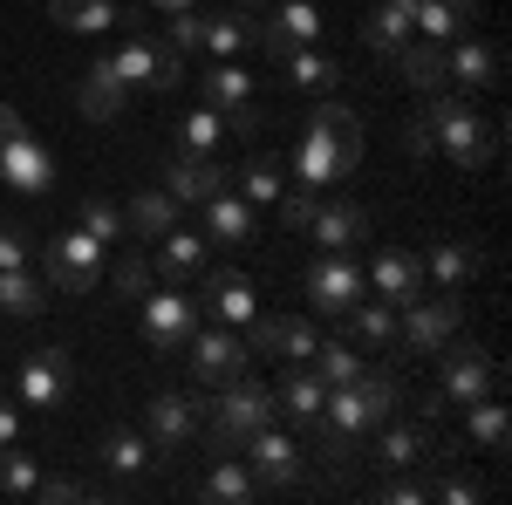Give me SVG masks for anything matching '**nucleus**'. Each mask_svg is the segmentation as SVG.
Masks as SVG:
<instances>
[{"instance_id":"6e6d98bb","label":"nucleus","mask_w":512,"mask_h":505,"mask_svg":"<svg viewBox=\"0 0 512 505\" xmlns=\"http://www.w3.org/2000/svg\"><path fill=\"white\" fill-rule=\"evenodd\" d=\"M437 499H451V505H478L485 492H478L472 478H451V485H437Z\"/></svg>"},{"instance_id":"de8ad7c7","label":"nucleus","mask_w":512,"mask_h":505,"mask_svg":"<svg viewBox=\"0 0 512 505\" xmlns=\"http://www.w3.org/2000/svg\"><path fill=\"white\" fill-rule=\"evenodd\" d=\"M226 137V117L212 110V103H198L192 110V123H185V151H198V157H212V144Z\"/></svg>"},{"instance_id":"f704fd0d","label":"nucleus","mask_w":512,"mask_h":505,"mask_svg":"<svg viewBox=\"0 0 512 505\" xmlns=\"http://www.w3.org/2000/svg\"><path fill=\"white\" fill-rule=\"evenodd\" d=\"M96 451H103V465H110V471H123V478L151 465V437H144V430H130V424H110Z\"/></svg>"},{"instance_id":"8fccbe9b","label":"nucleus","mask_w":512,"mask_h":505,"mask_svg":"<svg viewBox=\"0 0 512 505\" xmlns=\"http://www.w3.org/2000/svg\"><path fill=\"white\" fill-rule=\"evenodd\" d=\"M403 157H417V164H424V157H437V130H431V117H410V123H403Z\"/></svg>"},{"instance_id":"a18cd8bd","label":"nucleus","mask_w":512,"mask_h":505,"mask_svg":"<svg viewBox=\"0 0 512 505\" xmlns=\"http://www.w3.org/2000/svg\"><path fill=\"white\" fill-rule=\"evenodd\" d=\"M76 219H82V233H89V239H103V246H110V239H123V212L110 205V198H96V192L82 198V212H76Z\"/></svg>"},{"instance_id":"412c9836","label":"nucleus","mask_w":512,"mask_h":505,"mask_svg":"<svg viewBox=\"0 0 512 505\" xmlns=\"http://www.w3.org/2000/svg\"><path fill=\"white\" fill-rule=\"evenodd\" d=\"M123 96H130V89H123L117 62H110V55H96V62H89V76H82V89H76V110L89 123H117L123 117Z\"/></svg>"},{"instance_id":"4468645a","label":"nucleus","mask_w":512,"mask_h":505,"mask_svg":"<svg viewBox=\"0 0 512 505\" xmlns=\"http://www.w3.org/2000/svg\"><path fill=\"white\" fill-rule=\"evenodd\" d=\"M444 403H478V396H499V362H492V355L485 349H451V342H444Z\"/></svg>"},{"instance_id":"3c124183","label":"nucleus","mask_w":512,"mask_h":505,"mask_svg":"<svg viewBox=\"0 0 512 505\" xmlns=\"http://www.w3.org/2000/svg\"><path fill=\"white\" fill-rule=\"evenodd\" d=\"M171 48H178V55L198 48V7H178V14H171Z\"/></svg>"},{"instance_id":"1a4fd4ad","label":"nucleus","mask_w":512,"mask_h":505,"mask_svg":"<svg viewBox=\"0 0 512 505\" xmlns=\"http://www.w3.org/2000/svg\"><path fill=\"white\" fill-rule=\"evenodd\" d=\"M21 403H35V410H62L69 403V389H76V355L69 349H35L21 362Z\"/></svg>"},{"instance_id":"2eb2a0df","label":"nucleus","mask_w":512,"mask_h":505,"mask_svg":"<svg viewBox=\"0 0 512 505\" xmlns=\"http://www.w3.org/2000/svg\"><path fill=\"white\" fill-rule=\"evenodd\" d=\"M0 185L41 198L48 185H55V157H48V144H35L28 130H7V144H0Z\"/></svg>"},{"instance_id":"393cba45","label":"nucleus","mask_w":512,"mask_h":505,"mask_svg":"<svg viewBox=\"0 0 512 505\" xmlns=\"http://www.w3.org/2000/svg\"><path fill=\"white\" fill-rule=\"evenodd\" d=\"M390 69L410 82L417 96H437V89L451 82V76H444V48H437V41H417V35H410V41L390 55Z\"/></svg>"},{"instance_id":"13d9d810","label":"nucleus","mask_w":512,"mask_h":505,"mask_svg":"<svg viewBox=\"0 0 512 505\" xmlns=\"http://www.w3.org/2000/svg\"><path fill=\"white\" fill-rule=\"evenodd\" d=\"M383 499H390V505H424V499H431V492H424V485H417V478H403V485H390V492H383Z\"/></svg>"},{"instance_id":"e2e57ef3","label":"nucleus","mask_w":512,"mask_h":505,"mask_svg":"<svg viewBox=\"0 0 512 505\" xmlns=\"http://www.w3.org/2000/svg\"><path fill=\"white\" fill-rule=\"evenodd\" d=\"M239 7H267V0H239Z\"/></svg>"},{"instance_id":"603ef678","label":"nucleus","mask_w":512,"mask_h":505,"mask_svg":"<svg viewBox=\"0 0 512 505\" xmlns=\"http://www.w3.org/2000/svg\"><path fill=\"white\" fill-rule=\"evenodd\" d=\"M7 267H28V233L21 226H0V273Z\"/></svg>"},{"instance_id":"aec40b11","label":"nucleus","mask_w":512,"mask_h":505,"mask_svg":"<svg viewBox=\"0 0 512 505\" xmlns=\"http://www.w3.org/2000/svg\"><path fill=\"white\" fill-rule=\"evenodd\" d=\"M478 267H485V253H478L472 239H437L431 253H424V280L444 287V294H465Z\"/></svg>"},{"instance_id":"09e8293b","label":"nucleus","mask_w":512,"mask_h":505,"mask_svg":"<svg viewBox=\"0 0 512 505\" xmlns=\"http://www.w3.org/2000/svg\"><path fill=\"white\" fill-rule=\"evenodd\" d=\"M315 328H308V321H301V314H280V342H274V355H287V362H308V355H315Z\"/></svg>"},{"instance_id":"4d7b16f0","label":"nucleus","mask_w":512,"mask_h":505,"mask_svg":"<svg viewBox=\"0 0 512 505\" xmlns=\"http://www.w3.org/2000/svg\"><path fill=\"white\" fill-rule=\"evenodd\" d=\"M226 130H239V137H253V130H260V110H253V103H239V110H226Z\"/></svg>"},{"instance_id":"ea45409f","label":"nucleus","mask_w":512,"mask_h":505,"mask_svg":"<svg viewBox=\"0 0 512 505\" xmlns=\"http://www.w3.org/2000/svg\"><path fill=\"white\" fill-rule=\"evenodd\" d=\"M41 465L21 451V444H0V499H35Z\"/></svg>"},{"instance_id":"dca6fc26","label":"nucleus","mask_w":512,"mask_h":505,"mask_svg":"<svg viewBox=\"0 0 512 505\" xmlns=\"http://www.w3.org/2000/svg\"><path fill=\"white\" fill-rule=\"evenodd\" d=\"M362 280H369V294H376V301H390V308H410V301L431 287V280H424V260H417V253H403V246H383V253L369 260Z\"/></svg>"},{"instance_id":"7ed1b4c3","label":"nucleus","mask_w":512,"mask_h":505,"mask_svg":"<svg viewBox=\"0 0 512 505\" xmlns=\"http://www.w3.org/2000/svg\"><path fill=\"white\" fill-rule=\"evenodd\" d=\"M280 417V403H274V389H260V383H246V376H233L226 383V396L212 403V430H205V444H212V458H226V451H239L253 430H267Z\"/></svg>"},{"instance_id":"58836bf2","label":"nucleus","mask_w":512,"mask_h":505,"mask_svg":"<svg viewBox=\"0 0 512 505\" xmlns=\"http://www.w3.org/2000/svg\"><path fill=\"white\" fill-rule=\"evenodd\" d=\"M342 314H349L355 342H369V349L396 342V308H390V301H355V308H342Z\"/></svg>"},{"instance_id":"0eeeda50","label":"nucleus","mask_w":512,"mask_h":505,"mask_svg":"<svg viewBox=\"0 0 512 505\" xmlns=\"http://www.w3.org/2000/svg\"><path fill=\"white\" fill-rule=\"evenodd\" d=\"M192 328H198V308L178 294V287H151V294H144V349L178 355L185 342H192Z\"/></svg>"},{"instance_id":"f8f14e48","label":"nucleus","mask_w":512,"mask_h":505,"mask_svg":"<svg viewBox=\"0 0 512 505\" xmlns=\"http://www.w3.org/2000/svg\"><path fill=\"white\" fill-rule=\"evenodd\" d=\"M315 35H321V7L315 0H280L267 21H253V41L267 48V55H294V48H315Z\"/></svg>"},{"instance_id":"c9c22d12","label":"nucleus","mask_w":512,"mask_h":505,"mask_svg":"<svg viewBox=\"0 0 512 505\" xmlns=\"http://www.w3.org/2000/svg\"><path fill=\"white\" fill-rule=\"evenodd\" d=\"M48 14H55L69 35H103V28H117V0H48Z\"/></svg>"},{"instance_id":"20e7f679","label":"nucleus","mask_w":512,"mask_h":505,"mask_svg":"<svg viewBox=\"0 0 512 505\" xmlns=\"http://www.w3.org/2000/svg\"><path fill=\"white\" fill-rule=\"evenodd\" d=\"M294 171H301V185H315V192H328V185H349L355 171H362V144H355V137H335L328 123L308 117L301 144H294Z\"/></svg>"},{"instance_id":"e433bc0d","label":"nucleus","mask_w":512,"mask_h":505,"mask_svg":"<svg viewBox=\"0 0 512 505\" xmlns=\"http://www.w3.org/2000/svg\"><path fill=\"white\" fill-rule=\"evenodd\" d=\"M472 417H465V437H472L478 451H492V458H506V403H492V396H478V403H465Z\"/></svg>"},{"instance_id":"4c0bfd02","label":"nucleus","mask_w":512,"mask_h":505,"mask_svg":"<svg viewBox=\"0 0 512 505\" xmlns=\"http://www.w3.org/2000/svg\"><path fill=\"white\" fill-rule=\"evenodd\" d=\"M280 69H287L294 89H335V82H342V62L321 55V48H294V55H280Z\"/></svg>"},{"instance_id":"052dcab7","label":"nucleus","mask_w":512,"mask_h":505,"mask_svg":"<svg viewBox=\"0 0 512 505\" xmlns=\"http://www.w3.org/2000/svg\"><path fill=\"white\" fill-rule=\"evenodd\" d=\"M7 130H21V117H14V110L0 103V144H7Z\"/></svg>"},{"instance_id":"7c9ffc66","label":"nucleus","mask_w":512,"mask_h":505,"mask_svg":"<svg viewBox=\"0 0 512 505\" xmlns=\"http://www.w3.org/2000/svg\"><path fill=\"white\" fill-rule=\"evenodd\" d=\"M178 226V198L171 192H137L130 205H123V233H137V239H164Z\"/></svg>"},{"instance_id":"c756f323","label":"nucleus","mask_w":512,"mask_h":505,"mask_svg":"<svg viewBox=\"0 0 512 505\" xmlns=\"http://www.w3.org/2000/svg\"><path fill=\"white\" fill-rule=\"evenodd\" d=\"M198 301L219 314V321H239V328H246V321H253V280H246V273H205V294H198Z\"/></svg>"},{"instance_id":"a19ab883","label":"nucleus","mask_w":512,"mask_h":505,"mask_svg":"<svg viewBox=\"0 0 512 505\" xmlns=\"http://www.w3.org/2000/svg\"><path fill=\"white\" fill-rule=\"evenodd\" d=\"M308 369H315V376H321L328 389H342V383H355V376H362V355H355L349 342H315Z\"/></svg>"},{"instance_id":"ddd939ff","label":"nucleus","mask_w":512,"mask_h":505,"mask_svg":"<svg viewBox=\"0 0 512 505\" xmlns=\"http://www.w3.org/2000/svg\"><path fill=\"white\" fill-rule=\"evenodd\" d=\"M301 287H308V301H315L321 314H342V308H355V301L369 294V280H362V267H355L349 253H321Z\"/></svg>"},{"instance_id":"cd10ccee","label":"nucleus","mask_w":512,"mask_h":505,"mask_svg":"<svg viewBox=\"0 0 512 505\" xmlns=\"http://www.w3.org/2000/svg\"><path fill=\"white\" fill-rule=\"evenodd\" d=\"M499 69H506V62H499V48H492V41H458V48L444 55V76L465 82V89H492Z\"/></svg>"},{"instance_id":"39448f33","label":"nucleus","mask_w":512,"mask_h":505,"mask_svg":"<svg viewBox=\"0 0 512 505\" xmlns=\"http://www.w3.org/2000/svg\"><path fill=\"white\" fill-rule=\"evenodd\" d=\"M458 328H465V301H458V294H444V287H437L431 301L417 294V301L403 308V321H396V335H403L417 355H437L444 342H458Z\"/></svg>"},{"instance_id":"c85d7f7f","label":"nucleus","mask_w":512,"mask_h":505,"mask_svg":"<svg viewBox=\"0 0 512 505\" xmlns=\"http://www.w3.org/2000/svg\"><path fill=\"white\" fill-rule=\"evenodd\" d=\"M424 458H431V430L424 424H390L383 437H376V465L383 471H410V465H424Z\"/></svg>"},{"instance_id":"5fc2aeb1","label":"nucleus","mask_w":512,"mask_h":505,"mask_svg":"<svg viewBox=\"0 0 512 505\" xmlns=\"http://www.w3.org/2000/svg\"><path fill=\"white\" fill-rule=\"evenodd\" d=\"M21 437V396H0V444Z\"/></svg>"},{"instance_id":"9b49d317","label":"nucleus","mask_w":512,"mask_h":505,"mask_svg":"<svg viewBox=\"0 0 512 505\" xmlns=\"http://www.w3.org/2000/svg\"><path fill=\"white\" fill-rule=\"evenodd\" d=\"M239 458H246V471H253V485H294L301 478V437H287V430H253L246 444H239Z\"/></svg>"},{"instance_id":"864d4df0","label":"nucleus","mask_w":512,"mask_h":505,"mask_svg":"<svg viewBox=\"0 0 512 505\" xmlns=\"http://www.w3.org/2000/svg\"><path fill=\"white\" fill-rule=\"evenodd\" d=\"M35 499H41V505H76V499H82V485H76V478H41Z\"/></svg>"},{"instance_id":"a878e982","label":"nucleus","mask_w":512,"mask_h":505,"mask_svg":"<svg viewBox=\"0 0 512 505\" xmlns=\"http://www.w3.org/2000/svg\"><path fill=\"white\" fill-rule=\"evenodd\" d=\"M472 21H478V0H417L410 35H424V41H458Z\"/></svg>"},{"instance_id":"79ce46f5","label":"nucleus","mask_w":512,"mask_h":505,"mask_svg":"<svg viewBox=\"0 0 512 505\" xmlns=\"http://www.w3.org/2000/svg\"><path fill=\"white\" fill-rule=\"evenodd\" d=\"M0 308L28 321V314H41V308H48V294L35 287V273H28V267H7V273H0Z\"/></svg>"},{"instance_id":"72a5a7b5","label":"nucleus","mask_w":512,"mask_h":505,"mask_svg":"<svg viewBox=\"0 0 512 505\" xmlns=\"http://www.w3.org/2000/svg\"><path fill=\"white\" fill-rule=\"evenodd\" d=\"M246 41H253V21H246V14H198V48H205V55L226 62Z\"/></svg>"},{"instance_id":"6e6552de","label":"nucleus","mask_w":512,"mask_h":505,"mask_svg":"<svg viewBox=\"0 0 512 505\" xmlns=\"http://www.w3.org/2000/svg\"><path fill=\"white\" fill-rule=\"evenodd\" d=\"M110 62H117L123 89H137V82H151V89H178V82H185V62H178V48H171V41L130 35L117 55H110Z\"/></svg>"},{"instance_id":"bf43d9fd","label":"nucleus","mask_w":512,"mask_h":505,"mask_svg":"<svg viewBox=\"0 0 512 505\" xmlns=\"http://www.w3.org/2000/svg\"><path fill=\"white\" fill-rule=\"evenodd\" d=\"M437 410H444V389H431V396H417V424H437Z\"/></svg>"},{"instance_id":"f3484780","label":"nucleus","mask_w":512,"mask_h":505,"mask_svg":"<svg viewBox=\"0 0 512 505\" xmlns=\"http://www.w3.org/2000/svg\"><path fill=\"white\" fill-rule=\"evenodd\" d=\"M226 185H233V178H226L212 157H198V151H178L171 164H164V192L178 198V205H205V198L226 192Z\"/></svg>"},{"instance_id":"c03bdc74","label":"nucleus","mask_w":512,"mask_h":505,"mask_svg":"<svg viewBox=\"0 0 512 505\" xmlns=\"http://www.w3.org/2000/svg\"><path fill=\"white\" fill-rule=\"evenodd\" d=\"M315 205H321V192H315V185H280V198H274V219L287 226V233H308Z\"/></svg>"},{"instance_id":"6ab92c4d","label":"nucleus","mask_w":512,"mask_h":505,"mask_svg":"<svg viewBox=\"0 0 512 505\" xmlns=\"http://www.w3.org/2000/svg\"><path fill=\"white\" fill-rule=\"evenodd\" d=\"M192 424H198V410L185 396H151V403H144V430H151V451H158V458H178V451L192 444Z\"/></svg>"},{"instance_id":"2f4dec72","label":"nucleus","mask_w":512,"mask_h":505,"mask_svg":"<svg viewBox=\"0 0 512 505\" xmlns=\"http://www.w3.org/2000/svg\"><path fill=\"white\" fill-rule=\"evenodd\" d=\"M198 103H212V110L226 117V110H239V103H253V76L233 69V62H219V69L198 76Z\"/></svg>"},{"instance_id":"a211bd4d","label":"nucleus","mask_w":512,"mask_h":505,"mask_svg":"<svg viewBox=\"0 0 512 505\" xmlns=\"http://www.w3.org/2000/svg\"><path fill=\"white\" fill-rule=\"evenodd\" d=\"M308 233H315L321 253H349L355 239H369V212H362L355 198H321L315 219H308Z\"/></svg>"},{"instance_id":"f03ea898","label":"nucleus","mask_w":512,"mask_h":505,"mask_svg":"<svg viewBox=\"0 0 512 505\" xmlns=\"http://www.w3.org/2000/svg\"><path fill=\"white\" fill-rule=\"evenodd\" d=\"M424 117H431V130H437V157H451L458 171H478V164H492V151H499V123H485L472 103H458L451 89H437Z\"/></svg>"},{"instance_id":"f257e3e1","label":"nucleus","mask_w":512,"mask_h":505,"mask_svg":"<svg viewBox=\"0 0 512 505\" xmlns=\"http://www.w3.org/2000/svg\"><path fill=\"white\" fill-rule=\"evenodd\" d=\"M396 396H403V389H396V376H390V369H362L355 383L328 389L321 417L308 424V430H315V444H321V458H328V465H349L355 437H369L376 424H390Z\"/></svg>"},{"instance_id":"5701e85b","label":"nucleus","mask_w":512,"mask_h":505,"mask_svg":"<svg viewBox=\"0 0 512 505\" xmlns=\"http://www.w3.org/2000/svg\"><path fill=\"white\" fill-rule=\"evenodd\" d=\"M205 246H212L205 233H178V226H171V233L158 239V260H151V267H158V287H185L192 273H205Z\"/></svg>"},{"instance_id":"bb28decb","label":"nucleus","mask_w":512,"mask_h":505,"mask_svg":"<svg viewBox=\"0 0 512 505\" xmlns=\"http://www.w3.org/2000/svg\"><path fill=\"white\" fill-rule=\"evenodd\" d=\"M253 492H260V485H253V471H246V458H239V451H226L219 465L198 478V505H246Z\"/></svg>"},{"instance_id":"37998d69","label":"nucleus","mask_w":512,"mask_h":505,"mask_svg":"<svg viewBox=\"0 0 512 505\" xmlns=\"http://www.w3.org/2000/svg\"><path fill=\"white\" fill-rule=\"evenodd\" d=\"M280 185H287V178H280L274 157H246V171H239V198H246V205H274Z\"/></svg>"},{"instance_id":"680f3d73","label":"nucleus","mask_w":512,"mask_h":505,"mask_svg":"<svg viewBox=\"0 0 512 505\" xmlns=\"http://www.w3.org/2000/svg\"><path fill=\"white\" fill-rule=\"evenodd\" d=\"M151 7H164V14H178V7H198V0H151Z\"/></svg>"},{"instance_id":"4be33fe9","label":"nucleus","mask_w":512,"mask_h":505,"mask_svg":"<svg viewBox=\"0 0 512 505\" xmlns=\"http://www.w3.org/2000/svg\"><path fill=\"white\" fill-rule=\"evenodd\" d=\"M198 212H205V226H198V233L212 239V246H246V239H253V205H246L233 185H226L219 198H205Z\"/></svg>"},{"instance_id":"49530a36","label":"nucleus","mask_w":512,"mask_h":505,"mask_svg":"<svg viewBox=\"0 0 512 505\" xmlns=\"http://www.w3.org/2000/svg\"><path fill=\"white\" fill-rule=\"evenodd\" d=\"M110 280H117V294H130V301H144V294L158 287V267H151L144 253H123L117 267H110Z\"/></svg>"},{"instance_id":"9d476101","label":"nucleus","mask_w":512,"mask_h":505,"mask_svg":"<svg viewBox=\"0 0 512 505\" xmlns=\"http://www.w3.org/2000/svg\"><path fill=\"white\" fill-rule=\"evenodd\" d=\"M192 376L198 383H212V389H226L233 376H246L253 369V349L239 342V335H226V328H192Z\"/></svg>"},{"instance_id":"b1692460","label":"nucleus","mask_w":512,"mask_h":505,"mask_svg":"<svg viewBox=\"0 0 512 505\" xmlns=\"http://www.w3.org/2000/svg\"><path fill=\"white\" fill-rule=\"evenodd\" d=\"M410 14H417V0H383V7H369V14H362V48L390 62L396 48L410 41Z\"/></svg>"},{"instance_id":"423d86ee","label":"nucleus","mask_w":512,"mask_h":505,"mask_svg":"<svg viewBox=\"0 0 512 505\" xmlns=\"http://www.w3.org/2000/svg\"><path fill=\"white\" fill-rule=\"evenodd\" d=\"M41 267H48V280H55L62 294H89V287L103 280V239H89L82 226L76 233H55L48 253H41Z\"/></svg>"},{"instance_id":"473e14b6","label":"nucleus","mask_w":512,"mask_h":505,"mask_svg":"<svg viewBox=\"0 0 512 505\" xmlns=\"http://www.w3.org/2000/svg\"><path fill=\"white\" fill-rule=\"evenodd\" d=\"M274 403L287 410V417H294V424H315V417H321V403H328V383H321L315 369H294V376H287V383L274 389Z\"/></svg>"}]
</instances>
